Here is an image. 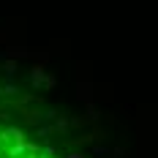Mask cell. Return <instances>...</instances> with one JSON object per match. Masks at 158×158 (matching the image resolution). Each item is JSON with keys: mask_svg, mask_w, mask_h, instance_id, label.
<instances>
[{"mask_svg": "<svg viewBox=\"0 0 158 158\" xmlns=\"http://www.w3.org/2000/svg\"><path fill=\"white\" fill-rule=\"evenodd\" d=\"M0 158H60L52 147L41 144L16 126L0 123Z\"/></svg>", "mask_w": 158, "mask_h": 158, "instance_id": "6da1fadb", "label": "cell"}]
</instances>
